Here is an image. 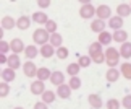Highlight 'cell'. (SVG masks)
<instances>
[{
    "label": "cell",
    "mask_w": 131,
    "mask_h": 109,
    "mask_svg": "<svg viewBox=\"0 0 131 109\" xmlns=\"http://www.w3.org/2000/svg\"><path fill=\"white\" fill-rule=\"evenodd\" d=\"M39 52H41V56H42L44 59H50L57 51H55V47L49 42V44H45V46H42L41 49H39Z\"/></svg>",
    "instance_id": "cell-10"
},
{
    "label": "cell",
    "mask_w": 131,
    "mask_h": 109,
    "mask_svg": "<svg viewBox=\"0 0 131 109\" xmlns=\"http://www.w3.org/2000/svg\"><path fill=\"white\" fill-rule=\"evenodd\" d=\"M92 62H95V63H104V62H105V54L102 52V54L94 56V57H92Z\"/></svg>",
    "instance_id": "cell-39"
},
{
    "label": "cell",
    "mask_w": 131,
    "mask_h": 109,
    "mask_svg": "<svg viewBox=\"0 0 131 109\" xmlns=\"http://www.w3.org/2000/svg\"><path fill=\"white\" fill-rule=\"evenodd\" d=\"M89 104L91 107H94V109H100L102 107V98H100L99 95H89Z\"/></svg>",
    "instance_id": "cell-21"
},
{
    "label": "cell",
    "mask_w": 131,
    "mask_h": 109,
    "mask_svg": "<svg viewBox=\"0 0 131 109\" xmlns=\"http://www.w3.org/2000/svg\"><path fill=\"white\" fill-rule=\"evenodd\" d=\"M95 16L97 20H110L112 18V10H110L108 5H99L97 10H95Z\"/></svg>",
    "instance_id": "cell-4"
},
{
    "label": "cell",
    "mask_w": 131,
    "mask_h": 109,
    "mask_svg": "<svg viewBox=\"0 0 131 109\" xmlns=\"http://www.w3.org/2000/svg\"><path fill=\"white\" fill-rule=\"evenodd\" d=\"M39 54L37 47L36 46H26V51H24V56H26V59H34Z\"/></svg>",
    "instance_id": "cell-29"
},
{
    "label": "cell",
    "mask_w": 131,
    "mask_h": 109,
    "mask_svg": "<svg viewBox=\"0 0 131 109\" xmlns=\"http://www.w3.org/2000/svg\"><path fill=\"white\" fill-rule=\"evenodd\" d=\"M112 36H113V41L120 42V44H125L128 41V33L125 31V29H118V31H115Z\"/></svg>",
    "instance_id": "cell-14"
},
{
    "label": "cell",
    "mask_w": 131,
    "mask_h": 109,
    "mask_svg": "<svg viewBox=\"0 0 131 109\" xmlns=\"http://www.w3.org/2000/svg\"><path fill=\"white\" fill-rule=\"evenodd\" d=\"M91 62H92V59H91L89 56H81V57L78 59V63H79V67H81V68L89 67V65H91Z\"/></svg>",
    "instance_id": "cell-33"
},
{
    "label": "cell",
    "mask_w": 131,
    "mask_h": 109,
    "mask_svg": "<svg viewBox=\"0 0 131 109\" xmlns=\"http://www.w3.org/2000/svg\"><path fill=\"white\" fill-rule=\"evenodd\" d=\"M68 85L71 90H79L81 88V80H79V77H71L68 81Z\"/></svg>",
    "instance_id": "cell-32"
},
{
    "label": "cell",
    "mask_w": 131,
    "mask_h": 109,
    "mask_svg": "<svg viewBox=\"0 0 131 109\" xmlns=\"http://www.w3.org/2000/svg\"><path fill=\"white\" fill-rule=\"evenodd\" d=\"M45 91H47V90H45V85H44V81H41V80H36V81H32L31 83V93H32V95H44V93Z\"/></svg>",
    "instance_id": "cell-7"
},
{
    "label": "cell",
    "mask_w": 131,
    "mask_h": 109,
    "mask_svg": "<svg viewBox=\"0 0 131 109\" xmlns=\"http://www.w3.org/2000/svg\"><path fill=\"white\" fill-rule=\"evenodd\" d=\"M15 26H16V20H13L12 16L2 18V29H13Z\"/></svg>",
    "instance_id": "cell-23"
},
{
    "label": "cell",
    "mask_w": 131,
    "mask_h": 109,
    "mask_svg": "<svg viewBox=\"0 0 131 109\" xmlns=\"http://www.w3.org/2000/svg\"><path fill=\"white\" fill-rule=\"evenodd\" d=\"M97 54H102V44H100L99 41L97 42H92L89 46V57L92 59L94 56H97Z\"/></svg>",
    "instance_id": "cell-24"
},
{
    "label": "cell",
    "mask_w": 131,
    "mask_h": 109,
    "mask_svg": "<svg viewBox=\"0 0 131 109\" xmlns=\"http://www.w3.org/2000/svg\"><path fill=\"white\" fill-rule=\"evenodd\" d=\"M31 20H32L34 23H37V24H47L49 16H47V15H45L44 12H36V13H32Z\"/></svg>",
    "instance_id": "cell-16"
},
{
    "label": "cell",
    "mask_w": 131,
    "mask_h": 109,
    "mask_svg": "<svg viewBox=\"0 0 131 109\" xmlns=\"http://www.w3.org/2000/svg\"><path fill=\"white\" fill-rule=\"evenodd\" d=\"M34 109H49V107H47V104H45L44 101H39V103L34 104Z\"/></svg>",
    "instance_id": "cell-41"
},
{
    "label": "cell",
    "mask_w": 131,
    "mask_h": 109,
    "mask_svg": "<svg viewBox=\"0 0 131 109\" xmlns=\"http://www.w3.org/2000/svg\"><path fill=\"white\" fill-rule=\"evenodd\" d=\"M37 7L47 8V7H50V2H49V0H37Z\"/></svg>",
    "instance_id": "cell-40"
},
{
    "label": "cell",
    "mask_w": 131,
    "mask_h": 109,
    "mask_svg": "<svg viewBox=\"0 0 131 109\" xmlns=\"http://www.w3.org/2000/svg\"><path fill=\"white\" fill-rule=\"evenodd\" d=\"M131 15V7L129 3H120L117 7V16L120 18H125V16H129Z\"/></svg>",
    "instance_id": "cell-11"
},
{
    "label": "cell",
    "mask_w": 131,
    "mask_h": 109,
    "mask_svg": "<svg viewBox=\"0 0 131 109\" xmlns=\"http://www.w3.org/2000/svg\"><path fill=\"white\" fill-rule=\"evenodd\" d=\"M120 56L123 59H131V42H125L120 46Z\"/></svg>",
    "instance_id": "cell-22"
},
{
    "label": "cell",
    "mask_w": 131,
    "mask_h": 109,
    "mask_svg": "<svg viewBox=\"0 0 131 109\" xmlns=\"http://www.w3.org/2000/svg\"><path fill=\"white\" fill-rule=\"evenodd\" d=\"M32 41L42 47V46H45V44L50 42V34L47 33L45 28H37L36 31L32 33Z\"/></svg>",
    "instance_id": "cell-2"
},
{
    "label": "cell",
    "mask_w": 131,
    "mask_h": 109,
    "mask_svg": "<svg viewBox=\"0 0 131 109\" xmlns=\"http://www.w3.org/2000/svg\"><path fill=\"white\" fill-rule=\"evenodd\" d=\"M50 83L55 86H60V85H63L65 83V75H63V72H58V70H55L52 72V77H50Z\"/></svg>",
    "instance_id": "cell-8"
},
{
    "label": "cell",
    "mask_w": 131,
    "mask_h": 109,
    "mask_svg": "<svg viewBox=\"0 0 131 109\" xmlns=\"http://www.w3.org/2000/svg\"><path fill=\"white\" fill-rule=\"evenodd\" d=\"M42 101L45 103V104H50V103H53V101H55V93L50 91V90H47V91L42 95Z\"/></svg>",
    "instance_id": "cell-31"
},
{
    "label": "cell",
    "mask_w": 131,
    "mask_h": 109,
    "mask_svg": "<svg viewBox=\"0 0 131 109\" xmlns=\"http://www.w3.org/2000/svg\"><path fill=\"white\" fill-rule=\"evenodd\" d=\"M7 65H8V68H12V70H18V68L21 67V60H19V56H16V54H12V56L8 57Z\"/></svg>",
    "instance_id": "cell-12"
},
{
    "label": "cell",
    "mask_w": 131,
    "mask_h": 109,
    "mask_svg": "<svg viewBox=\"0 0 131 109\" xmlns=\"http://www.w3.org/2000/svg\"><path fill=\"white\" fill-rule=\"evenodd\" d=\"M71 88H70V85H60L58 88H57V95H58V98H62V99H68L70 96H71Z\"/></svg>",
    "instance_id": "cell-9"
},
{
    "label": "cell",
    "mask_w": 131,
    "mask_h": 109,
    "mask_svg": "<svg viewBox=\"0 0 131 109\" xmlns=\"http://www.w3.org/2000/svg\"><path fill=\"white\" fill-rule=\"evenodd\" d=\"M91 29H92L94 33H104L105 31V21H102V20H94L92 23H91Z\"/></svg>",
    "instance_id": "cell-19"
},
{
    "label": "cell",
    "mask_w": 131,
    "mask_h": 109,
    "mask_svg": "<svg viewBox=\"0 0 131 109\" xmlns=\"http://www.w3.org/2000/svg\"><path fill=\"white\" fill-rule=\"evenodd\" d=\"M105 54V63L108 65V68H115L120 62V51H117L115 47H107V51L104 52Z\"/></svg>",
    "instance_id": "cell-1"
},
{
    "label": "cell",
    "mask_w": 131,
    "mask_h": 109,
    "mask_svg": "<svg viewBox=\"0 0 131 109\" xmlns=\"http://www.w3.org/2000/svg\"><path fill=\"white\" fill-rule=\"evenodd\" d=\"M122 106L125 107V109H131V95H126L122 99Z\"/></svg>",
    "instance_id": "cell-38"
},
{
    "label": "cell",
    "mask_w": 131,
    "mask_h": 109,
    "mask_svg": "<svg viewBox=\"0 0 131 109\" xmlns=\"http://www.w3.org/2000/svg\"><path fill=\"white\" fill-rule=\"evenodd\" d=\"M15 109H23V107H19V106H18V107H15Z\"/></svg>",
    "instance_id": "cell-43"
},
{
    "label": "cell",
    "mask_w": 131,
    "mask_h": 109,
    "mask_svg": "<svg viewBox=\"0 0 131 109\" xmlns=\"http://www.w3.org/2000/svg\"><path fill=\"white\" fill-rule=\"evenodd\" d=\"M79 70H81V67H79V63H78V62H74V63H70V65L67 67V72H68V75H71V77H78Z\"/></svg>",
    "instance_id": "cell-28"
},
{
    "label": "cell",
    "mask_w": 131,
    "mask_h": 109,
    "mask_svg": "<svg viewBox=\"0 0 131 109\" xmlns=\"http://www.w3.org/2000/svg\"><path fill=\"white\" fill-rule=\"evenodd\" d=\"M105 106H107V109H120V106H122V104H120V101H118V99L112 98V99H108V101H107V104H105Z\"/></svg>",
    "instance_id": "cell-36"
},
{
    "label": "cell",
    "mask_w": 131,
    "mask_h": 109,
    "mask_svg": "<svg viewBox=\"0 0 131 109\" xmlns=\"http://www.w3.org/2000/svg\"><path fill=\"white\" fill-rule=\"evenodd\" d=\"M112 41H113V36L110 33L104 31V33L99 34V42L102 44V46H110V42H112Z\"/></svg>",
    "instance_id": "cell-25"
},
{
    "label": "cell",
    "mask_w": 131,
    "mask_h": 109,
    "mask_svg": "<svg viewBox=\"0 0 131 109\" xmlns=\"http://www.w3.org/2000/svg\"><path fill=\"white\" fill-rule=\"evenodd\" d=\"M8 51H12V47H10V42H7V41H0V54H7Z\"/></svg>",
    "instance_id": "cell-37"
},
{
    "label": "cell",
    "mask_w": 131,
    "mask_h": 109,
    "mask_svg": "<svg viewBox=\"0 0 131 109\" xmlns=\"http://www.w3.org/2000/svg\"><path fill=\"white\" fill-rule=\"evenodd\" d=\"M37 70H39V68L36 67V63H34L32 60H28V62L23 65V72H24V75H26L28 78L37 77Z\"/></svg>",
    "instance_id": "cell-6"
},
{
    "label": "cell",
    "mask_w": 131,
    "mask_h": 109,
    "mask_svg": "<svg viewBox=\"0 0 131 109\" xmlns=\"http://www.w3.org/2000/svg\"><path fill=\"white\" fill-rule=\"evenodd\" d=\"M129 7H131V2H129Z\"/></svg>",
    "instance_id": "cell-44"
},
{
    "label": "cell",
    "mask_w": 131,
    "mask_h": 109,
    "mask_svg": "<svg viewBox=\"0 0 131 109\" xmlns=\"http://www.w3.org/2000/svg\"><path fill=\"white\" fill-rule=\"evenodd\" d=\"M10 93V85L7 81H2L0 83V98H7Z\"/></svg>",
    "instance_id": "cell-34"
},
{
    "label": "cell",
    "mask_w": 131,
    "mask_h": 109,
    "mask_svg": "<svg viewBox=\"0 0 131 109\" xmlns=\"http://www.w3.org/2000/svg\"><path fill=\"white\" fill-rule=\"evenodd\" d=\"M108 26L113 29V31H118V29H122L123 28V18H120V16H112L108 20Z\"/></svg>",
    "instance_id": "cell-15"
},
{
    "label": "cell",
    "mask_w": 131,
    "mask_h": 109,
    "mask_svg": "<svg viewBox=\"0 0 131 109\" xmlns=\"http://www.w3.org/2000/svg\"><path fill=\"white\" fill-rule=\"evenodd\" d=\"M45 29H47V33H49V34L57 33V23H55L53 20H49L47 24H45Z\"/></svg>",
    "instance_id": "cell-35"
},
{
    "label": "cell",
    "mask_w": 131,
    "mask_h": 109,
    "mask_svg": "<svg viewBox=\"0 0 131 109\" xmlns=\"http://www.w3.org/2000/svg\"><path fill=\"white\" fill-rule=\"evenodd\" d=\"M15 78H16V73H15V70H12V68H8V67L2 70V81L10 83V81H13Z\"/></svg>",
    "instance_id": "cell-17"
},
{
    "label": "cell",
    "mask_w": 131,
    "mask_h": 109,
    "mask_svg": "<svg viewBox=\"0 0 131 109\" xmlns=\"http://www.w3.org/2000/svg\"><path fill=\"white\" fill-rule=\"evenodd\" d=\"M31 21H32V20L29 18V16L23 15V16H19V18L16 20V28H18V29H23V31H24V29H28L29 26H31Z\"/></svg>",
    "instance_id": "cell-13"
},
{
    "label": "cell",
    "mask_w": 131,
    "mask_h": 109,
    "mask_svg": "<svg viewBox=\"0 0 131 109\" xmlns=\"http://www.w3.org/2000/svg\"><path fill=\"white\" fill-rule=\"evenodd\" d=\"M120 75H122V72H120V70H117V68H108L107 73H105V78H107V81L113 83V81H117L118 78H120Z\"/></svg>",
    "instance_id": "cell-18"
},
{
    "label": "cell",
    "mask_w": 131,
    "mask_h": 109,
    "mask_svg": "<svg viewBox=\"0 0 131 109\" xmlns=\"http://www.w3.org/2000/svg\"><path fill=\"white\" fill-rule=\"evenodd\" d=\"M8 62V57L5 54H0V63H7Z\"/></svg>",
    "instance_id": "cell-42"
},
{
    "label": "cell",
    "mask_w": 131,
    "mask_h": 109,
    "mask_svg": "<svg viewBox=\"0 0 131 109\" xmlns=\"http://www.w3.org/2000/svg\"><path fill=\"white\" fill-rule=\"evenodd\" d=\"M95 8L92 3H86V5H81V8H79V16L83 20H91L95 15Z\"/></svg>",
    "instance_id": "cell-3"
},
{
    "label": "cell",
    "mask_w": 131,
    "mask_h": 109,
    "mask_svg": "<svg viewBox=\"0 0 131 109\" xmlns=\"http://www.w3.org/2000/svg\"><path fill=\"white\" fill-rule=\"evenodd\" d=\"M50 77H52V72H50L47 67H41L37 70V80L45 81V80H50Z\"/></svg>",
    "instance_id": "cell-20"
},
{
    "label": "cell",
    "mask_w": 131,
    "mask_h": 109,
    "mask_svg": "<svg viewBox=\"0 0 131 109\" xmlns=\"http://www.w3.org/2000/svg\"><path fill=\"white\" fill-rule=\"evenodd\" d=\"M50 44H52L53 47H62V44H63V38H62V34H58V33H53V34H50Z\"/></svg>",
    "instance_id": "cell-26"
},
{
    "label": "cell",
    "mask_w": 131,
    "mask_h": 109,
    "mask_svg": "<svg viewBox=\"0 0 131 109\" xmlns=\"http://www.w3.org/2000/svg\"><path fill=\"white\" fill-rule=\"evenodd\" d=\"M120 72H122V75L126 78V80H131V63H129V62L122 63V67H120Z\"/></svg>",
    "instance_id": "cell-27"
},
{
    "label": "cell",
    "mask_w": 131,
    "mask_h": 109,
    "mask_svg": "<svg viewBox=\"0 0 131 109\" xmlns=\"http://www.w3.org/2000/svg\"><path fill=\"white\" fill-rule=\"evenodd\" d=\"M55 54H57V57L60 59V60H65V59H68L70 51H68V49L65 47V46H62V47H58V49H57V52H55Z\"/></svg>",
    "instance_id": "cell-30"
},
{
    "label": "cell",
    "mask_w": 131,
    "mask_h": 109,
    "mask_svg": "<svg viewBox=\"0 0 131 109\" xmlns=\"http://www.w3.org/2000/svg\"><path fill=\"white\" fill-rule=\"evenodd\" d=\"M10 47H12V52H13V54H16V56H19L21 52L26 51V46H24V42H23L19 38L12 39V41H10Z\"/></svg>",
    "instance_id": "cell-5"
}]
</instances>
